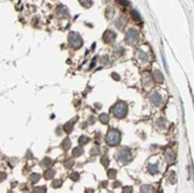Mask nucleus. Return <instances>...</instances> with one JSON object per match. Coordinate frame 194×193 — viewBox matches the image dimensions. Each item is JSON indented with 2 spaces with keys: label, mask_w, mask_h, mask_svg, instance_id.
I'll return each instance as SVG.
<instances>
[{
  "label": "nucleus",
  "mask_w": 194,
  "mask_h": 193,
  "mask_svg": "<svg viewBox=\"0 0 194 193\" xmlns=\"http://www.w3.org/2000/svg\"><path fill=\"white\" fill-rule=\"evenodd\" d=\"M121 141V134L118 129H110L106 136V142L108 143V146L114 147L118 146Z\"/></svg>",
  "instance_id": "obj_1"
},
{
  "label": "nucleus",
  "mask_w": 194,
  "mask_h": 193,
  "mask_svg": "<svg viewBox=\"0 0 194 193\" xmlns=\"http://www.w3.org/2000/svg\"><path fill=\"white\" fill-rule=\"evenodd\" d=\"M127 112H128V106H127V104L123 102V101L118 102V104L114 106V108H113V113H114V115H115L118 119L124 118V116L127 115Z\"/></svg>",
  "instance_id": "obj_2"
},
{
  "label": "nucleus",
  "mask_w": 194,
  "mask_h": 193,
  "mask_svg": "<svg viewBox=\"0 0 194 193\" xmlns=\"http://www.w3.org/2000/svg\"><path fill=\"white\" fill-rule=\"evenodd\" d=\"M116 159L119 162H121L122 164H128L131 160V154H130V149L128 148H122L118 151L116 154Z\"/></svg>",
  "instance_id": "obj_3"
},
{
  "label": "nucleus",
  "mask_w": 194,
  "mask_h": 193,
  "mask_svg": "<svg viewBox=\"0 0 194 193\" xmlns=\"http://www.w3.org/2000/svg\"><path fill=\"white\" fill-rule=\"evenodd\" d=\"M69 43H70V45H71L72 48L78 49V48H80V47L82 45V39H81V36H80L78 33L72 32V33L69 35Z\"/></svg>",
  "instance_id": "obj_4"
},
{
  "label": "nucleus",
  "mask_w": 194,
  "mask_h": 193,
  "mask_svg": "<svg viewBox=\"0 0 194 193\" xmlns=\"http://www.w3.org/2000/svg\"><path fill=\"white\" fill-rule=\"evenodd\" d=\"M138 39H140V36H138V33H137L136 30H134V29H130V30L127 33V35H126V42H127L128 44H130V45L136 44V43L138 42Z\"/></svg>",
  "instance_id": "obj_5"
},
{
  "label": "nucleus",
  "mask_w": 194,
  "mask_h": 193,
  "mask_svg": "<svg viewBox=\"0 0 194 193\" xmlns=\"http://www.w3.org/2000/svg\"><path fill=\"white\" fill-rule=\"evenodd\" d=\"M150 100H151V104H152V105H155V106H159V105L162 104V101H163V97H162V94H160V93L155 92V93H152V94H151Z\"/></svg>",
  "instance_id": "obj_6"
},
{
  "label": "nucleus",
  "mask_w": 194,
  "mask_h": 193,
  "mask_svg": "<svg viewBox=\"0 0 194 193\" xmlns=\"http://www.w3.org/2000/svg\"><path fill=\"white\" fill-rule=\"evenodd\" d=\"M115 37H116V34H115L114 32H112V30H107V32L103 34V40H105V42H107V43L114 42V41H115Z\"/></svg>",
  "instance_id": "obj_7"
},
{
  "label": "nucleus",
  "mask_w": 194,
  "mask_h": 193,
  "mask_svg": "<svg viewBox=\"0 0 194 193\" xmlns=\"http://www.w3.org/2000/svg\"><path fill=\"white\" fill-rule=\"evenodd\" d=\"M137 58L140 60L141 62H148V60H149V57H148V55L144 52V51H142L141 49H138L137 50Z\"/></svg>",
  "instance_id": "obj_8"
},
{
  "label": "nucleus",
  "mask_w": 194,
  "mask_h": 193,
  "mask_svg": "<svg viewBox=\"0 0 194 193\" xmlns=\"http://www.w3.org/2000/svg\"><path fill=\"white\" fill-rule=\"evenodd\" d=\"M153 80L157 83H163L164 81V76L159 70H155L153 71Z\"/></svg>",
  "instance_id": "obj_9"
},
{
  "label": "nucleus",
  "mask_w": 194,
  "mask_h": 193,
  "mask_svg": "<svg viewBox=\"0 0 194 193\" xmlns=\"http://www.w3.org/2000/svg\"><path fill=\"white\" fill-rule=\"evenodd\" d=\"M165 158H166V162L169 164H172L173 160H174V152L172 150H168L165 152Z\"/></svg>",
  "instance_id": "obj_10"
},
{
  "label": "nucleus",
  "mask_w": 194,
  "mask_h": 193,
  "mask_svg": "<svg viewBox=\"0 0 194 193\" xmlns=\"http://www.w3.org/2000/svg\"><path fill=\"white\" fill-rule=\"evenodd\" d=\"M148 171L151 175H157L159 172V168H158V164H149L148 165Z\"/></svg>",
  "instance_id": "obj_11"
},
{
  "label": "nucleus",
  "mask_w": 194,
  "mask_h": 193,
  "mask_svg": "<svg viewBox=\"0 0 194 193\" xmlns=\"http://www.w3.org/2000/svg\"><path fill=\"white\" fill-rule=\"evenodd\" d=\"M141 193H155V187L151 185H143L141 187Z\"/></svg>",
  "instance_id": "obj_12"
},
{
  "label": "nucleus",
  "mask_w": 194,
  "mask_h": 193,
  "mask_svg": "<svg viewBox=\"0 0 194 193\" xmlns=\"http://www.w3.org/2000/svg\"><path fill=\"white\" fill-rule=\"evenodd\" d=\"M56 175V171L55 170H51V169H49V170H47L45 172H44V175H43V177L45 178V179H52V177Z\"/></svg>",
  "instance_id": "obj_13"
},
{
  "label": "nucleus",
  "mask_w": 194,
  "mask_h": 193,
  "mask_svg": "<svg viewBox=\"0 0 194 193\" xmlns=\"http://www.w3.org/2000/svg\"><path fill=\"white\" fill-rule=\"evenodd\" d=\"M72 154H73V156H74V157H79L80 155L84 154V149L80 148V147H77V148H74V149H73Z\"/></svg>",
  "instance_id": "obj_14"
},
{
  "label": "nucleus",
  "mask_w": 194,
  "mask_h": 193,
  "mask_svg": "<svg viewBox=\"0 0 194 193\" xmlns=\"http://www.w3.org/2000/svg\"><path fill=\"white\" fill-rule=\"evenodd\" d=\"M99 120H100V122H101V123H103V125H107V123H108V121H109L108 114H106V113L101 114V115L99 116Z\"/></svg>",
  "instance_id": "obj_15"
},
{
  "label": "nucleus",
  "mask_w": 194,
  "mask_h": 193,
  "mask_svg": "<svg viewBox=\"0 0 194 193\" xmlns=\"http://www.w3.org/2000/svg\"><path fill=\"white\" fill-rule=\"evenodd\" d=\"M70 147H71V140H70V139H65V140L62 142V148H63L64 150H68V149H70Z\"/></svg>",
  "instance_id": "obj_16"
},
{
  "label": "nucleus",
  "mask_w": 194,
  "mask_h": 193,
  "mask_svg": "<svg viewBox=\"0 0 194 193\" xmlns=\"http://www.w3.org/2000/svg\"><path fill=\"white\" fill-rule=\"evenodd\" d=\"M42 165L44 168H49L50 165H52V159L49 158V157H45L43 160H42Z\"/></svg>",
  "instance_id": "obj_17"
},
{
  "label": "nucleus",
  "mask_w": 194,
  "mask_h": 193,
  "mask_svg": "<svg viewBox=\"0 0 194 193\" xmlns=\"http://www.w3.org/2000/svg\"><path fill=\"white\" fill-rule=\"evenodd\" d=\"M131 15H132L134 20H136V21H138V22H141V21H142V18H141L140 13H138L137 11H131Z\"/></svg>",
  "instance_id": "obj_18"
},
{
  "label": "nucleus",
  "mask_w": 194,
  "mask_h": 193,
  "mask_svg": "<svg viewBox=\"0 0 194 193\" xmlns=\"http://www.w3.org/2000/svg\"><path fill=\"white\" fill-rule=\"evenodd\" d=\"M72 129H73V123L72 122H68L66 125H64V130H65V133H71L72 131Z\"/></svg>",
  "instance_id": "obj_19"
},
{
  "label": "nucleus",
  "mask_w": 194,
  "mask_h": 193,
  "mask_svg": "<svg viewBox=\"0 0 194 193\" xmlns=\"http://www.w3.org/2000/svg\"><path fill=\"white\" fill-rule=\"evenodd\" d=\"M89 142H90V139H89L87 136L82 135V136L79 137V143H80V144H86V143H89Z\"/></svg>",
  "instance_id": "obj_20"
},
{
  "label": "nucleus",
  "mask_w": 194,
  "mask_h": 193,
  "mask_svg": "<svg viewBox=\"0 0 194 193\" xmlns=\"http://www.w3.org/2000/svg\"><path fill=\"white\" fill-rule=\"evenodd\" d=\"M40 178H41V176H40L39 173H33V175L30 176V181H32V183H37V181L40 180Z\"/></svg>",
  "instance_id": "obj_21"
},
{
  "label": "nucleus",
  "mask_w": 194,
  "mask_h": 193,
  "mask_svg": "<svg viewBox=\"0 0 194 193\" xmlns=\"http://www.w3.org/2000/svg\"><path fill=\"white\" fill-rule=\"evenodd\" d=\"M34 192H35V193H45V192H47V187H45V186L35 187V188H34Z\"/></svg>",
  "instance_id": "obj_22"
},
{
  "label": "nucleus",
  "mask_w": 194,
  "mask_h": 193,
  "mask_svg": "<svg viewBox=\"0 0 194 193\" xmlns=\"http://www.w3.org/2000/svg\"><path fill=\"white\" fill-rule=\"evenodd\" d=\"M79 3L84 7H90L92 5V0H79Z\"/></svg>",
  "instance_id": "obj_23"
},
{
  "label": "nucleus",
  "mask_w": 194,
  "mask_h": 193,
  "mask_svg": "<svg viewBox=\"0 0 194 193\" xmlns=\"http://www.w3.org/2000/svg\"><path fill=\"white\" fill-rule=\"evenodd\" d=\"M52 187H55V188H58V187H61L62 186V180L61 179H56V180H52Z\"/></svg>",
  "instance_id": "obj_24"
},
{
  "label": "nucleus",
  "mask_w": 194,
  "mask_h": 193,
  "mask_svg": "<svg viewBox=\"0 0 194 193\" xmlns=\"http://www.w3.org/2000/svg\"><path fill=\"white\" fill-rule=\"evenodd\" d=\"M107 175H108V178L113 179V178H115V176H116V170H114V169H110V170H108Z\"/></svg>",
  "instance_id": "obj_25"
},
{
  "label": "nucleus",
  "mask_w": 194,
  "mask_h": 193,
  "mask_svg": "<svg viewBox=\"0 0 194 193\" xmlns=\"http://www.w3.org/2000/svg\"><path fill=\"white\" fill-rule=\"evenodd\" d=\"M70 178H71V180H73V181H77V180H79V173L78 172H71L70 173Z\"/></svg>",
  "instance_id": "obj_26"
},
{
  "label": "nucleus",
  "mask_w": 194,
  "mask_h": 193,
  "mask_svg": "<svg viewBox=\"0 0 194 193\" xmlns=\"http://www.w3.org/2000/svg\"><path fill=\"white\" fill-rule=\"evenodd\" d=\"M101 164L103 165V167H107V165L109 164V158L107 156H102L101 157Z\"/></svg>",
  "instance_id": "obj_27"
},
{
  "label": "nucleus",
  "mask_w": 194,
  "mask_h": 193,
  "mask_svg": "<svg viewBox=\"0 0 194 193\" xmlns=\"http://www.w3.org/2000/svg\"><path fill=\"white\" fill-rule=\"evenodd\" d=\"M73 164H74V163H73V160H72V159H68V160L65 162V164H64V165H65V168L70 169V168H72V167H73Z\"/></svg>",
  "instance_id": "obj_28"
},
{
  "label": "nucleus",
  "mask_w": 194,
  "mask_h": 193,
  "mask_svg": "<svg viewBox=\"0 0 194 193\" xmlns=\"http://www.w3.org/2000/svg\"><path fill=\"white\" fill-rule=\"evenodd\" d=\"M123 193H132V187L131 186L123 187Z\"/></svg>",
  "instance_id": "obj_29"
},
{
  "label": "nucleus",
  "mask_w": 194,
  "mask_h": 193,
  "mask_svg": "<svg viewBox=\"0 0 194 193\" xmlns=\"http://www.w3.org/2000/svg\"><path fill=\"white\" fill-rule=\"evenodd\" d=\"M98 152H99V148H98V147L92 148V150H91V155H92V156H95Z\"/></svg>",
  "instance_id": "obj_30"
},
{
  "label": "nucleus",
  "mask_w": 194,
  "mask_h": 193,
  "mask_svg": "<svg viewBox=\"0 0 194 193\" xmlns=\"http://www.w3.org/2000/svg\"><path fill=\"white\" fill-rule=\"evenodd\" d=\"M116 1H118L119 4H121V5H123V6L129 5V0H116Z\"/></svg>",
  "instance_id": "obj_31"
},
{
  "label": "nucleus",
  "mask_w": 194,
  "mask_h": 193,
  "mask_svg": "<svg viewBox=\"0 0 194 193\" xmlns=\"http://www.w3.org/2000/svg\"><path fill=\"white\" fill-rule=\"evenodd\" d=\"M5 178H6V172L0 171V180H4Z\"/></svg>",
  "instance_id": "obj_32"
},
{
  "label": "nucleus",
  "mask_w": 194,
  "mask_h": 193,
  "mask_svg": "<svg viewBox=\"0 0 194 193\" xmlns=\"http://www.w3.org/2000/svg\"><path fill=\"white\" fill-rule=\"evenodd\" d=\"M112 77H114V79H115V80H119V79H120V76H119V74H116V73H112Z\"/></svg>",
  "instance_id": "obj_33"
},
{
  "label": "nucleus",
  "mask_w": 194,
  "mask_h": 193,
  "mask_svg": "<svg viewBox=\"0 0 194 193\" xmlns=\"http://www.w3.org/2000/svg\"><path fill=\"white\" fill-rule=\"evenodd\" d=\"M114 186H115V187H116V186H121V183H120V181H115V183H114Z\"/></svg>",
  "instance_id": "obj_34"
},
{
  "label": "nucleus",
  "mask_w": 194,
  "mask_h": 193,
  "mask_svg": "<svg viewBox=\"0 0 194 193\" xmlns=\"http://www.w3.org/2000/svg\"><path fill=\"white\" fill-rule=\"evenodd\" d=\"M86 193H93V191H89V190H87V191H86Z\"/></svg>",
  "instance_id": "obj_35"
}]
</instances>
